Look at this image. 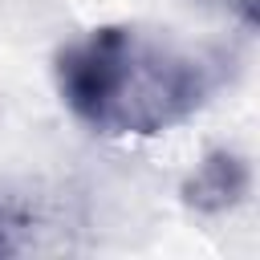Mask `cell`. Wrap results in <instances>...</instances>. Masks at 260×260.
I'll return each mask as SVG.
<instances>
[{
    "label": "cell",
    "instance_id": "obj_3",
    "mask_svg": "<svg viewBox=\"0 0 260 260\" xmlns=\"http://www.w3.org/2000/svg\"><path fill=\"white\" fill-rule=\"evenodd\" d=\"M215 4H223L228 12H236V16H240V20H248V24L256 20V0H215Z\"/></svg>",
    "mask_w": 260,
    "mask_h": 260
},
{
    "label": "cell",
    "instance_id": "obj_1",
    "mask_svg": "<svg viewBox=\"0 0 260 260\" xmlns=\"http://www.w3.org/2000/svg\"><path fill=\"white\" fill-rule=\"evenodd\" d=\"M57 85L77 118L106 134H150L207 93V65L138 28H98L57 57Z\"/></svg>",
    "mask_w": 260,
    "mask_h": 260
},
{
    "label": "cell",
    "instance_id": "obj_2",
    "mask_svg": "<svg viewBox=\"0 0 260 260\" xmlns=\"http://www.w3.org/2000/svg\"><path fill=\"white\" fill-rule=\"evenodd\" d=\"M244 191H248V167H244L236 154H228V150L211 154V158L195 171V179L187 183V199H191L195 207H203V211H223V207H232Z\"/></svg>",
    "mask_w": 260,
    "mask_h": 260
}]
</instances>
